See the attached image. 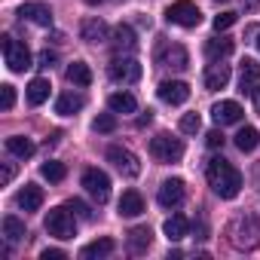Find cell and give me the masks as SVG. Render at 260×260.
<instances>
[{
  "mask_svg": "<svg viewBox=\"0 0 260 260\" xmlns=\"http://www.w3.org/2000/svg\"><path fill=\"white\" fill-rule=\"evenodd\" d=\"M205 178L211 184V190L220 196V199H236L239 190H242V175L233 162H226L223 156H214L205 169Z\"/></svg>",
  "mask_w": 260,
  "mask_h": 260,
  "instance_id": "obj_1",
  "label": "cell"
},
{
  "mask_svg": "<svg viewBox=\"0 0 260 260\" xmlns=\"http://www.w3.org/2000/svg\"><path fill=\"white\" fill-rule=\"evenodd\" d=\"M226 236H230V242H233L236 248L251 251V248L260 245V220H257L254 214H242V217H236V220L230 223Z\"/></svg>",
  "mask_w": 260,
  "mask_h": 260,
  "instance_id": "obj_2",
  "label": "cell"
},
{
  "mask_svg": "<svg viewBox=\"0 0 260 260\" xmlns=\"http://www.w3.org/2000/svg\"><path fill=\"white\" fill-rule=\"evenodd\" d=\"M46 233L55 236V239H74L77 236V220L71 214V208H52L46 214Z\"/></svg>",
  "mask_w": 260,
  "mask_h": 260,
  "instance_id": "obj_3",
  "label": "cell"
},
{
  "mask_svg": "<svg viewBox=\"0 0 260 260\" xmlns=\"http://www.w3.org/2000/svg\"><path fill=\"white\" fill-rule=\"evenodd\" d=\"M107 74H110V80H113V83L128 86V83H138V80H141V64H138L132 55H116V58L110 61Z\"/></svg>",
  "mask_w": 260,
  "mask_h": 260,
  "instance_id": "obj_4",
  "label": "cell"
},
{
  "mask_svg": "<svg viewBox=\"0 0 260 260\" xmlns=\"http://www.w3.org/2000/svg\"><path fill=\"white\" fill-rule=\"evenodd\" d=\"M4 58H7L10 71H16V74H25L31 68V49L25 43H19L16 37H4Z\"/></svg>",
  "mask_w": 260,
  "mask_h": 260,
  "instance_id": "obj_5",
  "label": "cell"
},
{
  "mask_svg": "<svg viewBox=\"0 0 260 260\" xmlns=\"http://www.w3.org/2000/svg\"><path fill=\"white\" fill-rule=\"evenodd\" d=\"M166 19L172 25H181V28H196L202 22V13L196 4H190V0H178V4H172L166 10Z\"/></svg>",
  "mask_w": 260,
  "mask_h": 260,
  "instance_id": "obj_6",
  "label": "cell"
},
{
  "mask_svg": "<svg viewBox=\"0 0 260 260\" xmlns=\"http://www.w3.org/2000/svg\"><path fill=\"white\" fill-rule=\"evenodd\" d=\"M150 153L159 159V162H178L181 156H184V144H181V138H172V135H156L153 141H150Z\"/></svg>",
  "mask_w": 260,
  "mask_h": 260,
  "instance_id": "obj_7",
  "label": "cell"
},
{
  "mask_svg": "<svg viewBox=\"0 0 260 260\" xmlns=\"http://www.w3.org/2000/svg\"><path fill=\"white\" fill-rule=\"evenodd\" d=\"M107 159L116 166V172L122 178H138L141 175V162L132 150H125V147H107Z\"/></svg>",
  "mask_w": 260,
  "mask_h": 260,
  "instance_id": "obj_8",
  "label": "cell"
},
{
  "mask_svg": "<svg viewBox=\"0 0 260 260\" xmlns=\"http://www.w3.org/2000/svg\"><path fill=\"white\" fill-rule=\"evenodd\" d=\"M83 187H86V193H89L92 199H98V202H107V199H110V178H107L101 169H86V172H83Z\"/></svg>",
  "mask_w": 260,
  "mask_h": 260,
  "instance_id": "obj_9",
  "label": "cell"
},
{
  "mask_svg": "<svg viewBox=\"0 0 260 260\" xmlns=\"http://www.w3.org/2000/svg\"><path fill=\"white\" fill-rule=\"evenodd\" d=\"M110 43H113L116 55H132L138 49V37H135V31L128 28V25H116L113 34H110Z\"/></svg>",
  "mask_w": 260,
  "mask_h": 260,
  "instance_id": "obj_10",
  "label": "cell"
},
{
  "mask_svg": "<svg viewBox=\"0 0 260 260\" xmlns=\"http://www.w3.org/2000/svg\"><path fill=\"white\" fill-rule=\"evenodd\" d=\"M156 58H159L162 68H175V71H184V68L190 64V55H187V49H184L181 43H166Z\"/></svg>",
  "mask_w": 260,
  "mask_h": 260,
  "instance_id": "obj_11",
  "label": "cell"
},
{
  "mask_svg": "<svg viewBox=\"0 0 260 260\" xmlns=\"http://www.w3.org/2000/svg\"><path fill=\"white\" fill-rule=\"evenodd\" d=\"M159 98L166 101V104H172V107H178V104H184L187 98H190V86L184 83V80H166V83H159Z\"/></svg>",
  "mask_w": 260,
  "mask_h": 260,
  "instance_id": "obj_12",
  "label": "cell"
},
{
  "mask_svg": "<svg viewBox=\"0 0 260 260\" xmlns=\"http://www.w3.org/2000/svg\"><path fill=\"white\" fill-rule=\"evenodd\" d=\"M242 116H245V110L239 107V101H217L211 107V119L217 125H236V122H242Z\"/></svg>",
  "mask_w": 260,
  "mask_h": 260,
  "instance_id": "obj_13",
  "label": "cell"
},
{
  "mask_svg": "<svg viewBox=\"0 0 260 260\" xmlns=\"http://www.w3.org/2000/svg\"><path fill=\"white\" fill-rule=\"evenodd\" d=\"M156 199H159L162 208H178V205L184 202V181H181V178H169V181H162Z\"/></svg>",
  "mask_w": 260,
  "mask_h": 260,
  "instance_id": "obj_14",
  "label": "cell"
},
{
  "mask_svg": "<svg viewBox=\"0 0 260 260\" xmlns=\"http://www.w3.org/2000/svg\"><path fill=\"white\" fill-rule=\"evenodd\" d=\"M257 83H260V64L254 61V58H245L242 61V71H239V89L248 95H254V89H257Z\"/></svg>",
  "mask_w": 260,
  "mask_h": 260,
  "instance_id": "obj_15",
  "label": "cell"
},
{
  "mask_svg": "<svg viewBox=\"0 0 260 260\" xmlns=\"http://www.w3.org/2000/svg\"><path fill=\"white\" fill-rule=\"evenodd\" d=\"M226 83H230V64H223V61H211L208 71H205V89L217 92V89H226Z\"/></svg>",
  "mask_w": 260,
  "mask_h": 260,
  "instance_id": "obj_16",
  "label": "cell"
},
{
  "mask_svg": "<svg viewBox=\"0 0 260 260\" xmlns=\"http://www.w3.org/2000/svg\"><path fill=\"white\" fill-rule=\"evenodd\" d=\"M19 16H22V19H31V22L40 25V28H49V25H52V10H49L46 4H25V7L19 10Z\"/></svg>",
  "mask_w": 260,
  "mask_h": 260,
  "instance_id": "obj_17",
  "label": "cell"
},
{
  "mask_svg": "<svg viewBox=\"0 0 260 260\" xmlns=\"http://www.w3.org/2000/svg\"><path fill=\"white\" fill-rule=\"evenodd\" d=\"M83 104H86V98L80 92H61L58 101H55V113L58 116H74L77 110H83Z\"/></svg>",
  "mask_w": 260,
  "mask_h": 260,
  "instance_id": "obj_18",
  "label": "cell"
},
{
  "mask_svg": "<svg viewBox=\"0 0 260 260\" xmlns=\"http://www.w3.org/2000/svg\"><path fill=\"white\" fill-rule=\"evenodd\" d=\"M40 205H43V187L25 184V187L19 190V208H22V211H37Z\"/></svg>",
  "mask_w": 260,
  "mask_h": 260,
  "instance_id": "obj_19",
  "label": "cell"
},
{
  "mask_svg": "<svg viewBox=\"0 0 260 260\" xmlns=\"http://www.w3.org/2000/svg\"><path fill=\"white\" fill-rule=\"evenodd\" d=\"M141 211H144V199H141L138 190H125L119 196V214L122 217H138Z\"/></svg>",
  "mask_w": 260,
  "mask_h": 260,
  "instance_id": "obj_20",
  "label": "cell"
},
{
  "mask_svg": "<svg viewBox=\"0 0 260 260\" xmlns=\"http://www.w3.org/2000/svg\"><path fill=\"white\" fill-rule=\"evenodd\" d=\"M107 25L101 22V19H86L83 22V28H80V37L86 40V43H104L107 40Z\"/></svg>",
  "mask_w": 260,
  "mask_h": 260,
  "instance_id": "obj_21",
  "label": "cell"
},
{
  "mask_svg": "<svg viewBox=\"0 0 260 260\" xmlns=\"http://www.w3.org/2000/svg\"><path fill=\"white\" fill-rule=\"evenodd\" d=\"M107 107H110L113 113H135V110H138V101H135L132 92H113V95L107 98Z\"/></svg>",
  "mask_w": 260,
  "mask_h": 260,
  "instance_id": "obj_22",
  "label": "cell"
},
{
  "mask_svg": "<svg viewBox=\"0 0 260 260\" xmlns=\"http://www.w3.org/2000/svg\"><path fill=\"white\" fill-rule=\"evenodd\" d=\"M150 242H153L150 226H135L132 233H128V251H132V254H144L150 248Z\"/></svg>",
  "mask_w": 260,
  "mask_h": 260,
  "instance_id": "obj_23",
  "label": "cell"
},
{
  "mask_svg": "<svg viewBox=\"0 0 260 260\" xmlns=\"http://www.w3.org/2000/svg\"><path fill=\"white\" fill-rule=\"evenodd\" d=\"M64 77H68V83H71V86H80V89H86V86L92 83V71H89V64H86V61H74V64H68Z\"/></svg>",
  "mask_w": 260,
  "mask_h": 260,
  "instance_id": "obj_24",
  "label": "cell"
},
{
  "mask_svg": "<svg viewBox=\"0 0 260 260\" xmlns=\"http://www.w3.org/2000/svg\"><path fill=\"white\" fill-rule=\"evenodd\" d=\"M187 230H190V223H187L184 214H172V217L162 223V233H166L169 242H181V239L187 236Z\"/></svg>",
  "mask_w": 260,
  "mask_h": 260,
  "instance_id": "obj_25",
  "label": "cell"
},
{
  "mask_svg": "<svg viewBox=\"0 0 260 260\" xmlns=\"http://www.w3.org/2000/svg\"><path fill=\"white\" fill-rule=\"evenodd\" d=\"M49 89H52V86H49V80H43V77L31 80V83H28V92H25V95H28V104L40 107V104L49 98Z\"/></svg>",
  "mask_w": 260,
  "mask_h": 260,
  "instance_id": "obj_26",
  "label": "cell"
},
{
  "mask_svg": "<svg viewBox=\"0 0 260 260\" xmlns=\"http://www.w3.org/2000/svg\"><path fill=\"white\" fill-rule=\"evenodd\" d=\"M113 239H95L92 245H86L83 251H80V257L83 260H95V257H107V254H113Z\"/></svg>",
  "mask_w": 260,
  "mask_h": 260,
  "instance_id": "obj_27",
  "label": "cell"
},
{
  "mask_svg": "<svg viewBox=\"0 0 260 260\" xmlns=\"http://www.w3.org/2000/svg\"><path fill=\"white\" fill-rule=\"evenodd\" d=\"M257 144H260V132H257L254 125H245V128H239V135H236V147H239L242 153H251Z\"/></svg>",
  "mask_w": 260,
  "mask_h": 260,
  "instance_id": "obj_28",
  "label": "cell"
},
{
  "mask_svg": "<svg viewBox=\"0 0 260 260\" xmlns=\"http://www.w3.org/2000/svg\"><path fill=\"white\" fill-rule=\"evenodd\" d=\"M7 153H13L19 159H28L34 153V141L31 138H22V135H13V138H7Z\"/></svg>",
  "mask_w": 260,
  "mask_h": 260,
  "instance_id": "obj_29",
  "label": "cell"
},
{
  "mask_svg": "<svg viewBox=\"0 0 260 260\" xmlns=\"http://www.w3.org/2000/svg\"><path fill=\"white\" fill-rule=\"evenodd\" d=\"M4 236H7V242H22L28 236V230L19 217H4Z\"/></svg>",
  "mask_w": 260,
  "mask_h": 260,
  "instance_id": "obj_30",
  "label": "cell"
},
{
  "mask_svg": "<svg viewBox=\"0 0 260 260\" xmlns=\"http://www.w3.org/2000/svg\"><path fill=\"white\" fill-rule=\"evenodd\" d=\"M233 52V40H208V46H205V55L211 58V61H220V58H226Z\"/></svg>",
  "mask_w": 260,
  "mask_h": 260,
  "instance_id": "obj_31",
  "label": "cell"
},
{
  "mask_svg": "<svg viewBox=\"0 0 260 260\" xmlns=\"http://www.w3.org/2000/svg\"><path fill=\"white\" fill-rule=\"evenodd\" d=\"M40 175H43L46 181H52V184H58V181H64V175H68V169H64L61 162H55V159H49V162H43V166H40Z\"/></svg>",
  "mask_w": 260,
  "mask_h": 260,
  "instance_id": "obj_32",
  "label": "cell"
},
{
  "mask_svg": "<svg viewBox=\"0 0 260 260\" xmlns=\"http://www.w3.org/2000/svg\"><path fill=\"white\" fill-rule=\"evenodd\" d=\"M202 128V119H199V113H184L181 116V132H187V135H196Z\"/></svg>",
  "mask_w": 260,
  "mask_h": 260,
  "instance_id": "obj_33",
  "label": "cell"
},
{
  "mask_svg": "<svg viewBox=\"0 0 260 260\" xmlns=\"http://www.w3.org/2000/svg\"><path fill=\"white\" fill-rule=\"evenodd\" d=\"M92 128H95V132H113V128H116V116L113 113H101V116H95Z\"/></svg>",
  "mask_w": 260,
  "mask_h": 260,
  "instance_id": "obj_34",
  "label": "cell"
},
{
  "mask_svg": "<svg viewBox=\"0 0 260 260\" xmlns=\"http://www.w3.org/2000/svg\"><path fill=\"white\" fill-rule=\"evenodd\" d=\"M16 104V89L7 83V86H0V107H4V110H10Z\"/></svg>",
  "mask_w": 260,
  "mask_h": 260,
  "instance_id": "obj_35",
  "label": "cell"
},
{
  "mask_svg": "<svg viewBox=\"0 0 260 260\" xmlns=\"http://www.w3.org/2000/svg\"><path fill=\"white\" fill-rule=\"evenodd\" d=\"M236 25V13H220V16H214V31H226V28H233Z\"/></svg>",
  "mask_w": 260,
  "mask_h": 260,
  "instance_id": "obj_36",
  "label": "cell"
},
{
  "mask_svg": "<svg viewBox=\"0 0 260 260\" xmlns=\"http://www.w3.org/2000/svg\"><path fill=\"white\" fill-rule=\"evenodd\" d=\"M68 208H71V211H74L77 217H86V220L92 217V211H89V205H83L80 199H71V202H68Z\"/></svg>",
  "mask_w": 260,
  "mask_h": 260,
  "instance_id": "obj_37",
  "label": "cell"
},
{
  "mask_svg": "<svg viewBox=\"0 0 260 260\" xmlns=\"http://www.w3.org/2000/svg\"><path fill=\"white\" fill-rule=\"evenodd\" d=\"M205 144H208L211 150H220V147H223V135L214 128V132H208V135H205Z\"/></svg>",
  "mask_w": 260,
  "mask_h": 260,
  "instance_id": "obj_38",
  "label": "cell"
},
{
  "mask_svg": "<svg viewBox=\"0 0 260 260\" xmlns=\"http://www.w3.org/2000/svg\"><path fill=\"white\" fill-rule=\"evenodd\" d=\"M64 257H68V254H64L61 248H46V251L40 254V260H64Z\"/></svg>",
  "mask_w": 260,
  "mask_h": 260,
  "instance_id": "obj_39",
  "label": "cell"
},
{
  "mask_svg": "<svg viewBox=\"0 0 260 260\" xmlns=\"http://www.w3.org/2000/svg\"><path fill=\"white\" fill-rule=\"evenodd\" d=\"M37 61H40L37 68H52V64H55V52H49V49H46V52H40V58H37Z\"/></svg>",
  "mask_w": 260,
  "mask_h": 260,
  "instance_id": "obj_40",
  "label": "cell"
},
{
  "mask_svg": "<svg viewBox=\"0 0 260 260\" xmlns=\"http://www.w3.org/2000/svg\"><path fill=\"white\" fill-rule=\"evenodd\" d=\"M13 175H16V172H13V166L7 162V166H4V175H0V184H10V181H13Z\"/></svg>",
  "mask_w": 260,
  "mask_h": 260,
  "instance_id": "obj_41",
  "label": "cell"
},
{
  "mask_svg": "<svg viewBox=\"0 0 260 260\" xmlns=\"http://www.w3.org/2000/svg\"><path fill=\"white\" fill-rule=\"evenodd\" d=\"M150 119H153V113H150V110H147V113H144V116H141V119H138V125H147V122H150Z\"/></svg>",
  "mask_w": 260,
  "mask_h": 260,
  "instance_id": "obj_42",
  "label": "cell"
},
{
  "mask_svg": "<svg viewBox=\"0 0 260 260\" xmlns=\"http://www.w3.org/2000/svg\"><path fill=\"white\" fill-rule=\"evenodd\" d=\"M254 107H257V113H260V86L254 89Z\"/></svg>",
  "mask_w": 260,
  "mask_h": 260,
  "instance_id": "obj_43",
  "label": "cell"
},
{
  "mask_svg": "<svg viewBox=\"0 0 260 260\" xmlns=\"http://www.w3.org/2000/svg\"><path fill=\"white\" fill-rule=\"evenodd\" d=\"M260 7V0H245V10H257Z\"/></svg>",
  "mask_w": 260,
  "mask_h": 260,
  "instance_id": "obj_44",
  "label": "cell"
},
{
  "mask_svg": "<svg viewBox=\"0 0 260 260\" xmlns=\"http://www.w3.org/2000/svg\"><path fill=\"white\" fill-rule=\"evenodd\" d=\"M86 4H89V7H98V4H104V0H86Z\"/></svg>",
  "mask_w": 260,
  "mask_h": 260,
  "instance_id": "obj_45",
  "label": "cell"
},
{
  "mask_svg": "<svg viewBox=\"0 0 260 260\" xmlns=\"http://www.w3.org/2000/svg\"><path fill=\"white\" fill-rule=\"evenodd\" d=\"M257 49H260V40H257Z\"/></svg>",
  "mask_w": 260,
  "mask_h": 260,
  "instance_id": "obj_46",
  "label": "cell"
}]
</instances>
